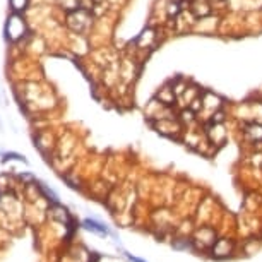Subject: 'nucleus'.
<instances>
[{"instance_id": "nucleus-2", "label": "nucleus", "mask_w": 262, "mask_h": 262, "mask_svg": "<svg viewBox=\"0 0 262 262\" xmlns=\"http://www.w3.org/2000/svg\"><path fill=\"white\" fill-rule=\"evenodd\" d=\"M238 252H240L238 240H235L233 237H228V235H220L215 242V245L209 248L207 255L209 259L213 260H230L233 259V257H237Z\"/></svg>"}, {"instance_id": "nucleus-9", "label": "nucleus", "mask_w": 262, "mask_h": 262, "mask_svg": "<svg viewBox=\"0 0 262 262\" xmlns=\"http://www.w3.org/2000/svg\"><path fill=\"white\" fill-rule=\"evenodd\" d=\"M48 213H50V216H51V218H55L57 221L64 223V225H67V223L72 220L71 215H69L67 209H65L64 206H60L59 202H55L54 206L50 207V211H48Z\"/></svg>"}, {"instance_id": "nucleus-7", "label": "nucleus", "mask_w": 262, "mask_h": 262, "mask_svg": "<svg viewBox=\"0 0 262 262\" xmlns=\"http://www.w3.org/2000/svg\"><path fill=\"white\" fill-rule=\"evenodd\" d=\"M156 99H158L160 103H163L165 107H175V103H177V94H175V91H173V86H172V82H170V84H167V86H163L161 87V89L158 91V93H156V96H154Z\"/></svg>"}, {"instance_id": "nucleus-12", "label": "nucleus", "mask_w": 262, "mask_h": 262, "mask_svg": "<svg viewBox=\"0 0 262 262\" xmlns=\"http://www.w3.org/2000/svg\"><path fill=\"white\" fill-rule=\"evenodd\" d=\"M12 12H24L29 6V0H9Z\"/></svg>"}, {"instance_id": "nucleus-14", "label": "nucleus", "mask_w": 262, "mask_h": 262, "mask_svg": "<svg viewBox=\"0 0 262 262\" xmlns=\"http://www.w3.org/2000/svg\"><path fill=\"white\" fill-rule=\"evenodd\" d=\"M124 255L127 257V259H129L130 262H147V260L141 259V257H135V255H132V254H129V252H124Z\"/></svg>"}, {"instance_id": "nucleus-3", "label": "nucleus", "mask_w": 262, "mask_h": 262, "mask_svg": "<svg viewBox=\"0 0 262 262\" xmlns=\"http://www.w3.org/2000/svg\"><path fill=\"white\" fill-rule=\"evenodd\" d=\"M65 24L76 34H84L89 31V28L93 26V14H91V9L79 7L72 12H67L65 16Z\"/></svg>"}, {"instance_id": "nucleus-11", "label": "nucleus", "mask_w": 262, "mask_h": 262, "mask_svg": "<svg viewBox=\"0 0 262 262\" xmlns=\"http://www.w3.org/2000/svg\"><path fill=\"white\" fill-rule=\"evenodd\" d=\"M38 189H40L41 194L45 195V199H48V200H50V202H54V204H55V202H59V195H57L51 189H48V187L45 185V183L38 182Z\"/></svg>"}, {"instance_id": "nucleus-6", "label": "nucleus", "mask_w": 262, "mask_h": 262, "mask_svg": "<svg viewBox=\"0 0 262 262\" xmlns=\"http://www.w3.org/2000/svg\"><path fill=\"white\" fill-rule=\"evenodd\" d=\"M189 11L194 19H202L213 14V2L211 0H189Z\"/></svg>"}, {"instance_id": "nucleus-1", "label": "nucleus", "mask_w": 262, "mask_h": 262, "mask_svg": "<svg viewBox=\"0 0 262 262\" xmlns=\"http://www.w3.org/2000/svg\"><path fill=\"white\" fill-rule=\"evenodd\" d=\"M192 243H194V252L197 254H207L209 248L215 245V242L220 237V231L215 225H199L192 231Z\"/></svg>"}, {"instance_id": "nucleus-13", "label": "nucleus", "mask_w": 262, "mask_h": 262, "mask_svg": "<svg viewBox=\"0 0 262 262\" xmlns=\"http://www.w3.org/2000/svg\"><path fill=\"white\" fill-rule=\"evenodd\" d=\"M7 160H19V161H24V163H26L24 156H21V154H16V152H7V154L4 156V161H7Z\"/></svg>"}, {"instance_id": "nucleus-15", "label": "nucleus", "mask_w": 262, "mask_h": 262, "mask_svg": "<svg viewBox=\"0 0 262 262\" xmlns=\"http://www.w3.org/2000/svg\"><path fill=\"white\" fill-rule=\"evenodd\" d=\"M213 4H220V2H225V0H211Z\"/></svg>"}, {"instance_id": "nucleus-5", "label": "nucleus", "mask_w": 262, "mask_h": 262, "mask_svg": "<svg viewBox=\"0 0 262 262\" xmlns=\"http://www.w3.org/2000/svg\"><path fill=\"white\" fill-rule=\"evenodd\" d=\"M242 134L250 144H262V122L245 120L242 122Z\"/></svg>"}, {"instance_id": "nucleus-4", "label": "nucleus", "mask_w": 262, "mask_h": 262, "mask_svg": "<svg viewBox=\"0 0 262 262\" xmlns=\"http://www.w3.org/2000/svg\"><path fill=\"white\" fill-rule=\"evenodd\" d=\"M28 34V24L21 12H12L6 23V38L9 41H19Z\"/></svg>"}, {"instance_id": "nucleus-8", "label": "nucleus", "mask_w": 262, "mask_h": 262, "mask_svg": "<svg viewBox=\"0 0 262 262\" xmlns=\"http://www.w3.org/2000/svg\"><path fill=\"white\" fill-rule=\"evenodd\" d=\"M82 226H84L86 230H89V231H93V233L99 235V237H108V235H112V231L107 225H103V223L93 220V218H86V220L82 221Z\"/></svg>"}, {"instance_id": "nucleus-10", "label": "nucleus", "mask_w": 262, "mask_h": 262, "mask_svg": "<svg viewBox=\"0 0 262 262\" xmlns=\"http://www.w3.org/2000/svg\"><path fill=\"white\" fill-rule=\"evenodd\" d=\"M59 2V6L64 9L65 12H72L76 11V9L82 7V0H57Z\"/></svg>"}]
</instances>
